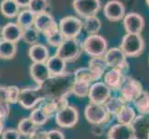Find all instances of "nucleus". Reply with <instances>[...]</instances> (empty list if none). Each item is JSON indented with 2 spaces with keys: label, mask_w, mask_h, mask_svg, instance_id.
<instances>
[{
  "label": "nucleus",
  "mask_w": 149,
  "mask_h": 139,
  "mask_svg": "<svg viewBox=\"0 0 149 139\" xmlns=\"http://www.w3.org/2000/svg\"><path fill=\"white\" fill-rule=\"evenodd\" d=\"M70 73L51 76L50 78L40 85L43 90L45 99L65 98L71 93V85L73 82L70 80Z\"/></svg>",
  "instance_id": "1"
},
{
  "label": "nucleus",
  "mask_w": 149,
  "mask_h": 139,
  "mask_svg": "<svg viewBox=\"0 0 149 139\" xmlns=\"http://www.w3.org/2000/svg\"><path fill=\"white\" fill-rule=\"evenodd\" d=\"M83 44L77 38H68L58 47H56V54L58 57L64 59L67 63L77 60L83 52Z\"/></svg>",
  "instance_id": "2"
},
{
  "label": "nucleus",
  "mask_w": 149,
  "mask_h": 139,
  "mask_svg": "<svg viewBox=\"0 0 149 139\" xmlns=\"http://www.w3.org/2000/svg\"><path fill=\"white\" fill-rule=\"evenodd\" d=\"M45 99V95L41 86L26 87L20 89L19 104L25 110H33Z\"/></svg>",
  "instance_id": "3"
},
{
  "label": "nucleus",
  "mask_w": 149,
  "mask_h": 139,
  "mask_svg": "<svg viewBox=\"0 0 149 139\" xmlns=\"http://www.w3.org/2000/svg\"><path fill=\"white\" fill-rule=\"evenodd\" d=\"M120 48L129 58L140 56L145 49V41L141 34H128L123 36Z\"/></svg>",
  "instance_id": "4"
},
{
  "label": "nucleus",
  "mask_w": 149,
  "mask_h": 139,
  "mask_svg": "<svg viewBox=\"0 0 149 139\" xmlns=\"http://www.w3.org/2000/svg\"><path fill=\"white\" fill-rule=\"evenodd\" d=\"M84 117L86 121L93 125L107 124L111 120V115L107 112L104 104L91 103L86 106L84 110Z\"/></svg>",
  "instance_id": "5"
},
{
  "label": "nucleus",
  "mask_w": 149,
  "mask_h": 139,
  "mask_svg": "<svg viewBox=\"0 0 149 139\" xmlns=\"http://www.w3.org/2000/svg\"><path fill=\"white\" fill-rule=\"evenodd\" d=\"M83 48L84 52L92 58L104 57L107 51V42L105 37L98 34H90L83 43Z\"/></svg>",
  "instance_id": "6"
},
{
  "label": "nucleus",
  "mask_w": 149,
  "mask_h": 139,
  "mask_svg": "<svg viewBox=\"0 0 149 139\" xmlns=\"http://www.w3.org/2000/svg\"><path fill=\"white\" fill-rule=\"evenodd\" d=\"M120 96L126 103L134 102L141 96L143 89L141 83L132 77L126 76L121 87L120 88Z\"/></svg>",
  "instance_id": "7"
},
{
  "label": "nucleus",
  "mask_w": 149,
  "mask_h": 139,
  "mask_svg": "<svg viewBox=\"0 0 149 139\" xmlns=\"http://www.w3.org/2000/svg\"><path fill=\"white\" fill-rule=\"evenodd\" d=\"M58 28L66 39L77 38L84 29V23L81 19L75 16H67L60 20Z\"/></svg>",
  "instance_id": "8"
},
{
  "label": "nucleus",
  "mask_w": 149,
  "mask_h": 139,
  "mask_svg": "<svg viewBox=\"0 0 149 139\" xmlns=\"http://www.w3.org/2000/svg\"><path fill=\"white\" fill-rule=\"evenodd\" d=\"M55 121L61 128H72L79 121V112L75 107L67 105L56 113Z\"/></svg>",
  "instance_id": "9"
},
{
  "label": "nucleus",
  "mask_w": 149,
  "mask_h": 139,
  "mask_svg": "<svg viewBox=\"0 0 149 139\" xmlns=\"http://www.w3.org/2000/svg\"><path fill=\"white\" fill-rule=\"evenodd\" d=\"M72 7L75 12L81 18L96 16L101 8L100 0H73Z\"/></svg>",
  "instance_id": "10"
},
{
  "label": "nucleus",
  "mask_w": 149,
  "mask_h": 139,
  "mask_svg": "<svg viewBox=\"0 0 149 139\" xmlns=\"http://www.w3.org/2000/svg\"><path fill=\"white\" fill-rule=\"evenodd\" d=\"M104 59L110 68L119 69L123 71L128 70L129 64L127 62V56L120 47H113L109 49L104 55Z\"/></svg>",
  "instance_id": "11"
},
{
  "label": "nucleus",
  "mask_w": 149,
  "mask_h": 139,
  "mask_svg": "<svg viewBox=\"0 0 149 139\" xmlns=\"http://www.w3.org/2000/svg\"><path fill=\"white\" fill-rule=\"evenodd\" d=\"M111 91L104 82H95L91 85L88 98L91 103L105 104V102L111 96Z\"/></svg>",
  "instance_id": "12"
},
{
  "label": "nucleus",
  "mask_w": 149,
  "mask_h": 139,
  "mask_svg": "<svg viewBox=\"0 0 149 139\" xmlns=\"http://www.w3.org/2000/svg\"><path fill=\"white\" fill-rule=\"evenodd\" d=\"M103 11L106 18L110 22H119L126 15L125 6L120 0H109L105 4Z\"/></svg>",
  "instance_id": "13"
},
{
  "label": "nucleus",
  "mask_w": 149,
  "mask_h": 139,
  "mask_svg": "<svg viewBox=\"0 0 149 139\" xmlns=\"http://www.w3.org/2000/svg\"><path fill=\"white\" fill-rule=\"evenodd\" d=\"M123 26L128 34H141L145 27V20L139 13L130 12L123 18Z\"/></svg>",
  "instance_id": "14"
},
{
  "label": "nucleus",
  "mask_w": 149,
  "mask_h": 139,
  "mask_svg": "<svg viewBox=\"0 0 149 139\" xmlns=\"http://www.w3.org/2000/svg\"><path fill=\"white\" fill-rule=\"evenodd\" d=\"M134 139H149V114H139L132 123Z\"/></svg>",
  "instance_id": "15"
},
{
  "label": "nucleus",
  "mask_w": 149,
  "mask_h": 139,
  "mask_svg": "<svg viewBox=\"0 0 149 139\" xmlns=\"http://www.w3.org/2000/svg\"><path fill=\"white\" fill-rule=\"evenodd\" d=\"M34 27L38 30L40 34H43L44 35H45L48 33L52 32L53 30L58 28V25L56 24L52 15L47 11L36 15L34 22Z\"/></svg>",
  "instance_id": "16"
},
{
  "label": "nucleus",
  "mask_w": 149,
  "mask_h": 139,
  "mask_svg": "<svg viewBox=\"0 0 149 139\" xmlns=\"http://www.w3.org/2000/svg\"><path fill=\"white\" fill-rule=\"evenodd\" d=\"M126 75L124 74V71L111 68L109 71H107L104 74V83L109 87L113 91H119L121 87L123 82L125 80Z\"/></svg>",
  "instance_id": "17"
},
{
  "label": "nucleus",
  "mask_w": 149,
  "mask_h": 139,
  "mask_svg": "<svg viewBox=\"0 0 149 139\" xmlns=\"http://www.w3.org/2000/svg\"><path fill=\"white\" fill-rule=\"evenodd\" d=\"M30 74L36 85H42L51 76L47 63L33 62L30 67Z\"/></svg>",
  "instance_id": "18"
},
{
  "label": "nucleus",
  "mask_w": 149,
  "mask_h": 139,
  "mask_svg": "<svg viewBox=\"0 0 149 139\" xmlns=\"http://www.w3.org/2000/svg\"><path fill=\"white\" fill-rule=\"evenodd\" d=\"M107 139H134L131 125L117 123L109 128L107 133Z\"/></svg>",
  "instance_id": "19"
},
{
  "label": "nucleus",
  "mask_w": 149,
  "mask_h": 139,
  "mask_svg": "<svg viewBox=\"0 0 149 139\" xmlns=\"http://www.w3.org/2000/svg\"><path fill=\"white\" fill-rule=\"evenodd\" d=\"M28 55L33 62L45 63L49 59V50L45 45L36 43L30 46Z\"/></svg>",
  "instance_id": "20"
},
{
  "label": "nucleus",
  "mask_w": 149,
  "mask_h": 139,
  "mask_svg": "<svg viewBox=\"0 0 149 139\" xmlns=\"http://www.w3.org/2000/svg\"><path fill=\"white\" fill-rule=\"evenodd\" d=\"M4 39L13 43H18L22 39L23 29L17 22H8L3 26Z\"/></svg>",
  "instance_id": "21"
},
{
  "label": "nucleus",
  "mask_w": 149,
  "mask_h": 139,
  "mask_svg": "<svg viewBox=\"0 0 149 139\" xmlns=\"http://www.w3.org/2000/svg\"><path fill=\"white\" fill-rule=\"evenodd\" d=\"M45 63H47L48 70L52 76L62 75L66 73L67 62L56 55L49 57V59H47V61Z\"/></svg>",
  "instance_id": "22"
},
{
  "label": "nucleus",
  "mask_w": 149,
  "mask_h": 139,
  "mask_svg": "<svg viewBox=\"0 0 149 139\" xmlns=\"http://www.w3.org/2000/svg\"><path fill=\"white\" fill-rule=\"evenodd\" d=\"M88 67L97 81L105 74V71L109 68V65L106 62L104 57H95L90 59Z\"/></svg>",
  "instance_id": "23"
},
{
  "label": "nucleus",
  "mask_w": 149,
  "mask_h": 139,
  "mask_svg": "<svg viewBox=\"0 0 149 139\" xmlns=\"http://www.w3.org/2000/svg\"><path fill=\"white\" fill-rule=\"evenodd\" d=\"M0 11L8 19L17 18L19 13V6L16 0H2L0 4Z\"/></svg>",
  "instance_id": "24"
},
{
  "label": "nucleus",
  "mask_w": 149,
  "mask_h": 139,
  "mask_svg": "<svg viewBox=\"0 0 149 139\" xmlns=\"http://www.w3.org/2000/svg\"><path fill=\"white\" fill-rule=\"evenodd\" d=\"M17 129L19 130V132L22 136L29 138L30 136H32L38 131L39 126L35 124L30 117H28V118H23V119H22L19 122Z\"/></svg>",
  "instance_id": "25"
},
{
  "label": "nucleus",
  "mask_w": 149,
  "mask_h": 139,
  "mask_svg": "<svg viewBox=\"0 0 149 139\" xmlns=\"http://www.w3.org/2000/svg\"><path fill=\"white\" fill-rule=\"evenodd\" d=\"M136 113L133 110V108H132L129 105H125L124 107L120 110V111L116 115V119L119 123L125 125H132V123L134 121L136 118Z\"/></svg>",
  "instance_id": "26"
},
{
  "label": "nucleus",
  "mask_w": 149,
  "mask_h": 139,
  "mask_svg": "<svg viewBox=\"0 0 149 139\" xmlns=\"http://www.w3.org/2000/svg\"><path fill=\"white\" fill-rule=\"evenodd\" d=\"M127 103L120 96H110L105 102V108L111 116H116Z\"/></svg>",
  "instance_id": "27"
},
{
  "label": "nucleus",
  "mask_w": 149,
  "mask_h": 139,
  "mask_svg": "<svg viewBox=\"0 0 149 139\" xmlns=\"http://www.w3.org/2000/svg\"><path fill=\"white\" fill-rule=\"evenodd\" d=\"M17 54V44L8 40H2L0 42V59H11Z\"/></svg>",
  "instance_id": "28"
},
{
  "label": "nucleus",
  "mask_w": 149,
  "mask_h": 139,
  "mask_svg": "<svg viewBox=\"0 0 149 139\" xmlns=\"http://www.w3.org/2000/svg\"><path fill=\"white\" fill-rule=\"evenodd\" d=\"M35 15L33 11L28 9H23L22 11H20L17 17V23L22 27L23 30L27 29L30 27L34 26V22H35Z\"/></svg>",
  "instance_id": "29"
},
{
  "label": "nucleus",
  "mask_w": 149,
  "mask_h": 139,
  "mask_svg": "<svg viewBox=\"0 0 149 139\" xmlns=\"http://www.w3.org/2000/svg\"><path fill=\"white\" fill-rule=\"evenodd\" d=\"M84 30L89 34H98L102 27V22L98 17L92 16L84 19Z\"/></svg>",
  "instance_id": "30"
},
{
  "label": "nucleus",
  "mask_w": 149,
  "mask_h": 139,
  "mask_svg": "<svg viewBox=\"0 0 149 139\" xmlns=\"http://www.w3.org/2000/svg\"><path fill=\"white\" fill-rule=\"evenodd\" d=\"M30 118L32 119V121L35 124L38 125L39 127L45 125L50 119V117L47 114V112L44 110L41 104H39L38 107L33 109L32 112H31V114H30Z\"/></svg>",
  "instance_id": "31"
},
{
  "label": "nucleus",
  "mask_w": 149,
  "mask_h": 139,
  "mask_svg": "<svg viewBox=\"0 0 149 139\" xmlns=\"http://www.w3.org/2000/svg\"><path fill=\"white\" fill-rule=\"evenodd\" d=\"M90 87H91L90 83H87V82H84V81L73 80L72 85H71V93L76 96L81 97V98L83 97L84 98L85 96H88Z\"/></svg>",
  "instance_id": "32"
},
{
  "label": "nucleus",
  "mask_w": 149,
  "mask_h": 139,
  "mask_svg": "<svg viewBox=\"0 0 149 139\" xmlns=\"http://www.w3.org/2000/svg\"><path fill=\"white\" fill-rule=\"evenodd\" d=\"M137 111L140 114H149V94L143 90L141 96L133 102Z\"/></svg>",
  "instance_id": "33"
},
{
  "label": "nucleus",
  "mask_w": 149,
  "mask_h": 139,
  "mask_svg": "<svg viewBox=\"0 0 149 139\" xmlns=\"http://www.w3.org/2000/svg\"><path fill=\"white\" fill-rule=\"evenodd\" d=\"M45 39H47V42L51 46H55V47H58V46L62 44L64 42V40L66 39L64 37V35L62 34V33L60 32L58 27L55 30H53L52 32L48 33L47 34H45Z\"/></svg>",
  "instance_id": "34"
},
{
  "label": "nucleus",
  "mask_w": 149,
  "mask_h": 139,
  "mask_svg": "<svg viewBox=\"0 0 149 139\" xmlns=\"http://www.w3.org/2000/svg\"><path fill=\"white\" fill-rule=\"evenodd\" d=\"M74 80L77 81H84L87 82V83H92V82H95V78L93 74V73L89 69V67L86 68H80L78 70L75 71V73H73Z\"/></svg>",
  "instance_id": "35"
},
{
  "label": "nucleus",
  "mask_w": 149,
  "mask_h": 139,
  "mask_svg": "<svg viewBox=\"0 0 149 139\" xmlns=\"http://www.w3.org/2000/svg\"><path fill=\"white\" fill-rule=\"evenodd\" d=\"M39 34H40V33L34 26L24 29L23 34H22V40L26 44H28L30 45H33L34 44L38 43Z\"/></svg>",
  "instance_id": "36"
},
{
  "label": "nucleus",
  "mask_w": 149,
  "mask_h": 139,
  "mask_svg": "<svg viewBox=\"0 0 149 139\" xmlns=\"http://www.w3.org/2000/svg\"><path fill=\"white\" fill-rule=\"evenodd\" d=\"M49 7V0H32L28 8L35 15L47 12Z\"/></svg>",
  "instance_id": "37"
},
{
  "label": "nucleus",
  "mask_w": 149,
  "mask_h": 139,
  "mask_svg": "<svg viewBox=\"0 0 149 139\" xmlns=\"http://www.w3.org/2000/svg\"><path fill=\"white\" fill-rule=\"evenodd\" d=\"M8 92V102L9 104H16L19 103L20 89L16 85H9L7 86Z\"/></svg>",
  "instance_id": "38"
},
{
  "label": "nucleus",
  "mask_w": 149,
  "mask_h": 139,
  "mask_svg": "<svg viewBox=\"0 0 149 139\" xmlns=\"http://www.w3.org/2000/svg\"><path fill=\"white\" fill-rule=\"evenodd\" d=\"M22 135L19 132L18 129H13V128H8V129H5L1 138L2 139H20Z\"/></svg>",
  "instance_id": "39"
},
{
  "label": "nucleus",
  "mask_w": 149,
  "mask_h": 139,
  "mask_svg": "<svg viewBox=\"0 0 149 139\" xmlns=\"http://www.w3.org/2000/svg\"><path fill=\"white\" fill-rule=\"evenodd\" d=\"M8 101H0V120L4 121L9 115L10 107Z\"/></svg>",
  "instance_id": "40"
},
{
  "label": "nucleus",
  "mask_w": 149,
  "mask_h": 139,
  "mask_svg": "<svg viewBox=\"0 0 149 139\" xmlns=\"http://www.w3.org/2000/svg\"><path fill=\"white\" fill-rule=\"evenodd\" d=\"M47 136H48V139H65L64 133L56 129L47 131Z\"/></svg>",
  "instance_id": "41"
},
{
  "label": "nucleus",
  "mask_w": 149,
  "mask_h": 139,
  "mask_svg": "<svg viewBox=\"0 0 149 139\" xmlns=\"http://www.w3.org/2000/svg\"><path fill=\"white\" fill-rule=\"evenodd\" d=\"M105 124H95L91 128V132L95 136H102L105 133Z\"/></svg>",
  "instance_id": "42"
},
{
  "label": "nucleus",
  "mask_w": 149,
  "mask_h": 139,
  "mask_svg": "<svg viewBox=\"0 0 149 139\" xmlns=\"http://www.w3.org/2000/svg\"><path fill=\"white\" fill-rule=\"evenodd\" d=\"M28 139H48L47 131H37L36 133L30 136Z\"/></svg>",
  "instance_id": "43"
},
{
  "label": "nucleus",
  "mask_w": 149,
  "mask_h": 139,
  "mask_svg": "<svg viewBox=\"0 0 149 139\" xmlns=\"http://www.w3.org/2000/svg\"><path fill=\"white\" fill-rule=\"evenodd\" d=\"M0 101H8L7 86H0Z\"/></svg>",
  "instance_id": "44"
},
{
  "label": "nucleus",
  "mask_w": 149,
  "mask_h": 139,
  "mask_svg": "<svg viewBox=\"0 0 149 139\" xmlns=\"http://www.w3.org/2000/svg\"><path fill=\"white\" fill-rule=\"evenodd\" d=\"M31 1H32V0H16V2L19 6V8H28Z\"/></svg>",
  "instance_id": "45"
},
{
  "label": "nucleus",
  "mask_w": 149,
  "mask_h": 139,
  "mask_svg": "<svg viewBox=\"0 0 149 139\" xmlns=\"http://www.w3.org/2000/svg\"><path fill=\"white\" fill-rule=\"evenodd\" d=\"M4 122H3V121L2 120H0V136H2V133H3V132H4Z\"/></svg>",
  "instance_id": "46"
},
{
  "label": "nucleus",
  "mask_w": 149,
  "mask_h": 139,
  "mask_svg": "<svg viewBox=\"0 0 149 139\" xmlns=\"http://www.w3.org/2000/svg\"><path fill=\"white\" fill-rule=\"evenodd\" d=\"M4 40V31H3V26L0 25V42Z\"/></svg>",
  "instance_id": "47"
},
{
  "label": "nucleus",
  "mask_w": 149,
  "mask_h": 139,
  "mask_svg": "<svg viewBox=\"0 0 149 139\" xmlns=\"http://www.w3.org/2000/svg\"><path fill=\"white\" fill-rule=\"evenodd\" d=\"M146 3H147V5H148V6H149V0H146Z\"/></svg>",
  "instance_id": "48"
},
{
  "label": "nucleus",
  "mask_w": 149,
  "mask_h": 139,
  "mask_svg": "<svg viewBox=\"0 0 149 139\" xmlns=\"http://www.w3.org/2000/svg\"><path fill=\"white\" fill-rule=\"evenodd\" d=\"M148 61H149V59H148Z\"/></svg>",
  "instance_id": "49"
}]
</instances>
